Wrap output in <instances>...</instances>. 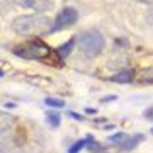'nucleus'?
I'll use <instances>...</instances> for the list:
<instances>
[{
	"instance_id": "16",
	"label": "nucleus",
	"mask_w": 153,
	"mask_h": 153,
	"mask_svg": "<svg viewBox=\"0 0 153 153\" xmlns=\"http://www.w3.org/2000/svg\"><path fill=\"white\" fill-rule=\"evenodd\" d=\"M85 112H87V114H95L97 111H95V109H88V107H87V109H85Z\"/></svg>"
},
{
	"instance_id": "15",
	"label": "nucleus",
	"mask_w": 153,
	"mask_h": 153,
	"mask_svg": "<svg viewBox=\"0 0 153 153\" xmlns=\"http://www.w3.org/2000/svg\"><path fill=\"white\" fill-rule=\"evenodd\" d=\"M148 21L153 24V7H150V10H148Z\"/></svg>"
},
{
	"instance_id": "3",
	"label": "nucleus",
	"mask_w": 153,
	"mask_h": 153,
	"mask_svg": "<svg viewBox=\"0 0 153 153\" xmlns=\"http://www.w3.org/2000/svg\"><path fill=\"white\" fill-rule=\"evenodd\" d=\"M14 55L26 58V60H44L49 55V46L39 39H34V41H27V43L17 46L14 49Z\"/></svg>"
},
{
	"instance_id": "10",
	"label": "nucleus",
	"mask_w": 153,
	"mask_h": 153,
	"mask_svg": "<svg viewBox=\"0 0 153 153\" xmlns=\"http://www.w3.org/2000/svg\"><path fill=\"white\" fill-rule=\"evenodd\" d=\"M44 104L48 105V107H56V109L65 107V102L61 99H55V97H46L44 99Z\"/></svg>"
},
{
	"instance_id": "11",
	"label": "nucleus",
	"mask_w": 153,
	"mask_h": 153,
	"mask_svg": "<svg viewBox=\"0 0 153 153\" xmlns=\"http://www.w3.org/2000/svg\"><path fill=\"white\" fill-rule=\"evenodd\" d=\"M126 138H128V134H124V133H117V134H112V136H109V141L121 145V143H124Z\"/></svg>"
},
{
	"instance_id": "7",
	"label": "nucleus",
	"mask_w": 153,
	"mask_h": 153,
	"mask_svg": "<svg viewBox=\"0 0 153 153\" xmlns=\"http://www.w3.org/2000/svg\"><path fill=\"white\" fill-rule=\"evenodd\" d=\"M112 80L116 83H129L133 80V73L131 71H119L117 75L112 76Z\"/></svg>"
},
{
	"instance_id": "9",
	"label": "nucleus",
	"mask_w": 153,
	"mask_h": 153,
	"mask_svg": "<svg viewBox=\"0 0 153 153\" xmlns=\"http://www.w3.org/2000/svg\"><path fill=\"white\" fill-rule=\"evenodd\" d=\"M46 121H48V124L51 126V128H58L61 117H60L58 112H55V111H48V112H46Z\"/></svg>"
},
{
	"instance_id": "1",
	"label": "nucleus",
	"mask_w": 153,
	"mask_h": 153,
	"mask_svg": "<svg viewBox=\"0 0 153 153\" xmlns=\"http://www.w3.org/2000/svg\"><path fill=\"white\" fill-rule=\"evenodd\" d=\"M12 29L17 34L41 36L49 31H55V26H51V21L44 16H21L12 22Z\"/></svg>"
},
{
	"instance_id": "13",
	"label": "nucleus",
	"mask_w": 153,
	"mask_h": 153,
	"mask_svg": "<svg viewBox=\"0 0 153 153\" xmlns=\"http://www.w3.org/2000/svg\"><path fill=\"white\" fill-rule=\"evenodd\" d=\"M116 95H107V97H102V100H100V102H111V100H116Z\"/></svg>"
},
{
	"instance_id": "5",
	"label": "nucleus",
	"mask_w": 153,
	"mask_h": 153,
	"mask_svg": "<svg viewBox=\"0 0 153 153\" xmlns=\"http://www.w3.org/2000/svg\"><path fill=\"white\" fill-rule=\"evenodd\" d=\"M143 140V134H134V136H128L124 140V143H121L119 146L123 150H133V148H136V145Z\"/></svg>"
},
{
	"instance_id": "8",
	"label": "nucleus",
	"mask_w": 153,
	"mask_h": 153,
	"mask_svg": "<svg viewBox=\"0 0 153 153\" xmlns=\"http://www.w3.org/2000/svg\"><path fill=\"white\" fill-rule=\"evenodd\" d=\"M73 46H75V39H70V41H66L65 44H61V46H60V49H58V55H60L61 58H66V56L71 53Z\"/></svg>"
},
{
	"instance_id": "17",
	"label": "nucleus",
	"mask_w": 153,
	"mask_h": 153,
	"mask_svg": "<svg viewBox=\"0 0 153 153\" xmlns=\"http://www.w3.org/2000/svg\"><path fill=\"white\" fill-rule=\"evenodd\" d=\"M146 117H153V109H148L146 111Z\"/></svg>"
},
{
	"instance_id": "12",
	"label": "nucleus",
	"mask_w": 153,
	"mask_h": 153,
	"mask_svg": "<svg viewBox=\"0 0 153 153\" xmlns=\"http://www.w3.org/2000/svg\"><path fill=\"white\" fill-rule=\"evenodd\" d=\"M85 143H87V140H78V141H76L75 145H73V146H70L68 153H78L83 146H85Z\"/></svg>"
},
{
	"instance_id": "18",
	"label": "nucleus",
	"mask_w": 153,
	"mask_h": 153,
	"mask_svg": "<svg viewBox=\"0 0 153 153\" xmlns=\"http://www.w3.org/2000/svg\"><path fill=\"white\" fill-rule=\"evenodd\" d=\"M152 133H153V129H152Z\"/></svg>"
},
{
	"instance_id": "4",
	"label": "nucleus",
	"mask_w": 153,
	"mask_h": 153,
	"mask_svg": "<svg viewBox=\"0 0 153 153\" xmlns=\"http://www.w3.org/2000/svg\"><path fill=\"white\" fill-rule=\"evenodd\" d=\"M76 21H78V12H76V9H73V7H63L55 19V31L70 27Z\"/></svg>"
},
{
	"instance_id": "14",
	"label": "nucleus",
	"mask_w": 153,
	"mask_h": 153,
	"mask_svg": "<svg viewBox=\"0 0 153 153\" xmlns=\"http://www.w3.org/2000/svg\"><path fill=\"white\" fill-rule=\"evenodd\" d=\"M70 116L73 117V119H78V121H83V117L80 114H76V112H70Z\"/></svg>"
},
{
	"instance_id": "6",
	"label": "nucleus",
	"mask_w": 153,
	"mask_h": 153,
	"mask_svg": "<svg viewBox=\"0 0 153 153\" xmlns=\"http://www.w3.org/2000/svg\"><path fill=\"white\" fill-rule=\"evenodd\" d=\"M21 5L31 7V9H38V10H43V9H51L53 2H33V0H26V2H21Z\"/></svg>"
},
{
	"instance_id": "2",
	"label": "nucleus",
	"mask_w": 153,
	"mask_h": 153,
	"mask_svg": "<svg viewBox=\"0 0 153 153\" xmlns=\"http://www.w3.org/2000/svg\"><path fill=\"white\" fill-rule=\"evenodd\" d=\"M78 46H80V51H82L85 56L94 58V56H97L99 53L104 49L105 39L99 31L90 29V31L82 33V36H80V39H78Z\"/></svg>"
}]
</instances>
